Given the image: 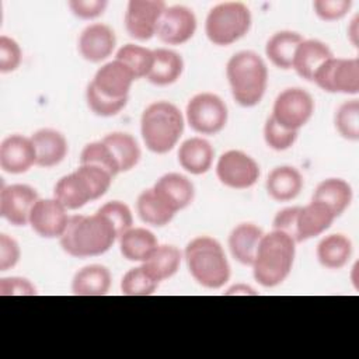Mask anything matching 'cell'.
Listing matches in <instances>:
<instances>
[{"instance_id":"1","label":"cell","mask_w":359,"mask_h":359,"mask_svg":"<svg viewBox=\"0 0 359 359\" xmlns=\"http://www.w3.org/2000/svg\"><path fill=\"white\" fill-rule=\"evenodd\" d=\"M116 238L118 233L112 223L98 212L90 216H72L65 233L59 237L63 251L76 258L101 255Z\"/></svg>"},{"instance_id":"2","label":"cell","mask_w":359,"mask_h":359,"mask_svg":"<svg viewBox=\"0 0 359 359\" xmlns=\"http://www.w3.org/2000/svg\"><path fill=\"white\" fill-rule=\"evenodd\" d=\"M294 245V240L282 231L272 230L264 234L251 265L254 279L264 287L280 285L292 271Z\"/></svg>"},{"instance_id":"3","label":"cell","mask_w":359,"mask_h":359,"mask_svg":"<svg viewBox=\"0 0 359 359\" xmlns=\"http://www.w3.org/2000/svg\"><path fill=\"white\" fill-rule=\"evenodd\" d=\"M231 95L241 107H254L262 100L268 84V69L262 57L252 50L233 55L226 66Z\"/></svg>"},{"instance_id":"4","label":"cell","mask_w":359,"mask_h":359,"mask_svg":"<svg viewBox=\"0 0 359 359\" xmlns=\"http://www.w3.org/2000/svg\"><path fill=\"white\" fill-rule=\"evenodd\" d=\"M184 257L192 278L208 289H220L230 279V265L222 244L208 236L191 240Z\"/></svg>"},{"instance_id":"5","label":"cell","mask_w":359,"mask_h":359,"mask_svg":"<svg viewBox=\"0 0 359 359\" xmlns=\"http://www.w3.org/2000/svg\"><path fill=\"white\" fill-rule=\"evenodd\" d=\"M112 180L114 177L101 167L80 164L76 171L62 177L56 182L53 198L67 210H76L87 202L101 198L111 187Z\"/></svg>"},{"instance_id":"6","label":"cell","mask_w":359,"mask_h":359,"mask_svg":"<svg viewBox=\"0 0 359 359\" xmlns=\"http://www.w3.org/2000/svg\"><path fill=\"white\" fill-rule=\"evenodd\" d=\"M140 132L150 151L164 154L177 144L184 132L182 114L168 101L153 102L142 114Z\"/></svg>"},{"instance_id":"7","label":"cell","mask_w":359,"mask_h":359,"mask_svg":"<svg viewBox=\"0 0 359 359\" xmlns=\"http://www.w3.org/2000/svg\"><path fill=\"white\" fill-rule=\"evenodd\" d=\"M251 27L248 7L238 1H226L215 6L205 22L209 41L219 46H227L243 38Z\"/></svg>"},{"instance_id":"8","label":"cell","mask_w":359,"mask_h":359,"mask_svg":"<svg viewBox=\"0 0 359 359\" xmlns=\"http://www.w3.org/2000/svg\"><path fill=\"white\" fill-rule=\"evenodd\" d=\"M227 107L213 93H201L192 97L187 105V121L201 135H216L227 123Z\"/></svg>"},{"instance_id":"9","label":"cell","mask_w":359,"mask_h":359,"mask_svg":"<svg viewBox=\"0 0 359 359\" xmlns=\"http://www.w3.org/2000/svg\"><path fill=\"white\" fill-rule=\"evenodd\" d=\"M313 81L327 93H359L358 57H331L316 72Z\"/></svg>"},{"instance_id":"10","label":"cell","mask_w":359,"mask_h":359,"mask_svg":"<svg viewBox=\"0 0 359 359\" xmlns=\"http://www.w3.org/2000/svg\"><path fill=\"white\" fill-rule=\"evenodd\" d=\"M313 112V97L300 87H290L276 97L271 116L280 126L290 130H299L310 121Z\"/></svg>"},{"instance_id":"11","label":"cell","mask_w":359,"mask_h":359,"mask_svg":"<svg viewBox=\"0 0 359 359\" xmlns=\"http://www.w3.org/2000/svg\"><path fill=\"white\" fill-rule=\"evenodd\" d=\"M216 174L222 184L233 189H247L259 178L257 161L240 150L223 153L216 164Z\"/></svg>"},{"instance_id":"12","label":"cell","mask_w":359,"mask_h":359,"mask_svg":"<svg viewBox=\"0 0 359 359\" xmlns=\"http://www.w3.org/2000/svg\"><path fill=\"white\" fill-rule=\"evenodd\" d=\"M167 8L161 0H130L125 14L128 34L139 41H147L156 35L158 21Z\"/></svg>"},{"instance_id":"13","label":"cell","mask_w":359,"mask_h":359,"mask_svg":"<svg viewBox=\"0 0 359 359\" xmlns=\"http://www.w3.org/2000/svg\"><path fill=\"white\" fill-rule=\"evenodd\" d=\"M35 188L25 184H13L0 191V216L13 226L29 224V215L38 201Z\"/></svg>"},{"instance_id":"14","label":"cell","mask_w":359,"mask_h":359,"mask_svg":"<svg viewBox=\"0 0 359 359\" xmlns=\"http://www.w3.org/2000/svg\"><path fill=\"white\" fill-rule=\"evenodd\" d=\"M70 220L67 209L56 199H38L29 215L32 230L43 238L60 237Z\"/></svg>"},{"instance_id":"15","label":"cell","mask_w":359,"mask_h":359,"mask_svg":"<svg viewBox=\"0 0 359 359\" xmlns=\"http://www.w3.org/2000/svg\"><path fill=\"white\" fill-rule=\"evenodd\" d=\"M196 29V17L184 6L167 7L158 21L156 35L168 45H181L191 39Z\"/></svg>"},{"instance_id":"16","label":"cell","mask_w":359,"mask_h":359,"mask_svg":"<svg viewBox=\"0 0 359 359\" xmlns=\"http://www.w3.org/2000/svg\"><path fill=\"white\" fill-rule=\"evenodd\" d=\"M36 164V151L31 137L7 136L0 144V167L8 174H22Z\"/></svg>"},{"instance_id":"17","label":"cell","mask_w":359,"mask_h":359,"mask_svg":"<svg viewBox=\"0 0 359 359\" xmlns=\"http://www.w3.org/2000/svg\"><path fill=\"white\" fill-rule=\"evenodd\" d=\"M135 80L133 73L123 63L112 60L97 70L91 84L102 95L114 100H122L128 98Z\"/></svg>"},{"instance_id":"18","label":"cell","mask_w":359,"mask_h":359,"mask_svg":"<svg viewBox=\"0 0 359 359\" xmlns=\"http://www.w3.org/2000/svg\"><path fill=\"white\" fill-rule=\"evenodd\" d=\"M116 38L112 28L105 24L95 22L83 29L79 38L80 55L93 63L105 60L115 49Z\"/></svg>"},{"instance_id":"19","label":"cell","mask_w":359,"mask_h":359,"mask_svg":"<svg viewBox=\"0 0 359 359\" xmlns=\"http://www.w3.org/2000/svg\"><path fill=\"white\" fill-rule=\"evenodd\" d=\"M337 216L323 202L311 201L299 209L297 215V243L306 241L324 233Z\"/></svg>"},{"instance_id":"20","label":"cell","mask_w":359,"mask_h":359,"mask_svg":"<svg viewBox=\"0 0 359 359\" xmlns=\"http://www.w3.org/2000/svg\"><path fill=\"white\" fill-rule=\"evenodd\" d=\"M332 56L331 49L324 42L318 39H303L294 52L292 67L300 77L313 81L316 72Z\"/></svg>"},{"instance_id":"21","label":"cell","mask_w":359,"mask_h":359,"mask_svg":"<svg viewBox=\"0 0 359 359\" xmlns=\"http://www.w3.org/2000/svg\"><path fill=\"white\" fill-rule=\"evenodd\" d=\"M32 143L36 151V165L55 167L63 161L69 146L66 137L55 129H39L32 136Z\"/></svg>"},{"instance_id":"22","label":"cell","mask_w":359,"mask_h":359,"mask_svg":"<svg viewBox=\"0 0 359 359\" xmlns=\"http://www.w3.org/2000/svg\"><path fill=\"white\" fill-rule=\"evenodd\" d=\"M215 150L212 144L202 137H191L178 149L180 165L194 175H201L209 171Z\"/></svg>"},{"instance_id":"23","label":"cell","mask_w":359,"mask_h":359,"mask_svg":"<svg viewBox=\"0 0 359 359\" xmlns=\"http://www.w3.org/2000/svg\"><path fill=\"white\" fill-rule=\"evenodd\" d=\"M264 231L252 223L236 226L229 236V248L234 259L243 265H252Z\"/></svg>"},{"instance_id":"24","label":"cell","mask_w":359,"mask_h":359,"mask_svg":"<svg viewBox=\"0 0 359 359\" xmlns=\"http://www.w3.org/2000/svg\"><path fill=\"white\" fill-rule=\"evenodd\" d=\"M111 272L107 266L93 264L76 272L72 280V292L76 296H104L111 287Z\"/></svg>"},{"instance_id":"25","label":"cell","mask_w":359,"mask_h":359,"mask_svg":"<svg viewBox=\"0 0 359 359\" xmlns=\"http://www.w3.org/2000/svg\"><path fill=\"white\" fill-rule=\"evenodd\" d=\"M303 189L302 174L290 165L275 167L266 178V191L278 202L294 199Z\"/></svg>"},{"instance_id":"26","label":"cell","mask_w":359,"mask_h":359,"mask_svg":"<svg viewBox=\"0 0 359 359\" xmlns=\"http://www.w3.org/2000/svg\"><path fill=\"white\" fill-rule=\"evenodd\" d=\"M153 188L167 201V203L175 212L191 205L195 195L194 184L185 175L177 172L164 174L157 180Z\"/></svg>"},{"instance_id":"27","label":"cell","mask_w":359,"mask_h":359,"mask_svg":"<svg viewBox=\"0 0 359 359\" xmlns=\"http://www.w3.org/2000/svg\"><path fill=\"white\" fill-rule=\"evenodd\" d=\"M136 209L140 219L154 227L168 224L177 213L154 188H149L137 196Z\"/></svg>"},{"instance_id":"28","label":"cell","mask_w":359,"mask_h":359,"mask_svg":"<svg viewBox=\"0 0 359 359\" xmlns=\"http://www.w3.org/2000/svg\"><path fill=\"white\" fill-rule=\"evenodd\" d=\"M182 70L184 60L177 52L158 48L153 50V66L146 79L156 86H168L181 77Z\"/></svg>"},{"instance_id":"29","label":"cell","mask_w":359,"mask_h":359,"mask_svg":"<svg viewBox=\"0 0 359 359\" xmlns=\"http://www.w3.org/2000/svg\"><path fill=\"white\" fill-rule=\"evenodd\" d=\"M157 245L156 236L143 227H130L119 237L121 254L128 261L144 262Z\"/></svg>"},{"instance_id":"30","label":"cell","mask_w":359,"mask_h":359,"mask_svg":"<svg viewBox=\"0 0 359 359\" xmlns=\"http://www.w3.org/2000/svg\"><path fill=\"white\" fill-rule=\"evenodd\" d=\"M352 188L342 178H327L321 181L313 195V201L325 203L338 217L352 202Z\"/></svg>"},{"instance_id":"31","label":"cell","mask_w":359,"mask_h":359,"mask_svg":"<svg viewBox=\"0 0 359 359\" xmlns=\"http://www.w3.org/2000/svg\"><path fill=\"white\" fill-rule=\"evenodd\" d=\"M182 254L175 245L163 244L150 254V257L142 262L144 271L158 283L171 278L180 268Z\"/></svg>"},{"instance_id":"32","label":"cell","mask_w":359,"mask_h":359,"mask_svg":"<svg viewBox=\"0 0 359 359\" xmlns=\"http://www.w3.org/2000/svg\"><path fill=\"white\" fill-rule=\"evenodd\" d=\"M303 36L293 31L275 32L265 45V53L268 59L279 69H292L294 52Z\"/></svg>"},{"instance_id":"33","label":"cell","mask_w":359,"mask_h":359,"mask_svg":"<svg viewBox=\"0 0 359 359\" xmlns=\"http://www.w3.org/2000/svg\"><path fill=\"white\" fill-rule=\"evenodd\" d=\"M352 257V241L344 234H330L317 245L318 262L328 269H339Z\"/></svg>"},{"instance_id":"34","label":"cell","mask_w":359,"mask_h":359,"mask_svg":"<svg viewBox=\"0 0 359 359\" xmlns=\"http://www.w3.org/2000/svg\"><path fill=\"white\" fill-rule=\"evenodd\" d=\"M102 142L112 153L119 171L132 170L140 160L142 151L133 136L123 132H114L107 135Z\"/></svg>"},{"instance_id":"35","label":"cell","mask_w":359,"mask_h":359,"mask_svg":"<svg viewBox=\"0 0 359 359\" xmlns=\"http://www.w3.org/2000/svg\"><path fill=\"white\" fill-rule=\"evenodd\" d=\"M115 60L123 63L135 76V79L147 77L153 66V50L135 45L126 43L118 49Z\"/></svg>"},{"instance_id":"36","label":"cell","mask_w":359,"mask_h":359,"mask_svg":"<svg viewBox=\"0 0 359 359\" xmlns=\"http://www.w3.org/2000/svg\"><path fill=\"white\" fill-rule=\"evenodd\" d=\"M158 282L154 280L143 266L129 269L121 280V292L125 296H149L157 289Z\"/></svg>"},{"instance_id":"37","label":"cell","mask_w":359,"mask_h":359,"mask_svg":"<svg viewBox=\"0 0 359 359\" xmlns=\"http://www.w3.org/2000/svg\"><path fill=\"white\" fill-rule=\"evenodd\" d=\"M335 128L338 133L348 140H359V101L344 102L335 114Z\"/></svg>"},{"instance_id":"38","label":"cell","mask_w":359,"mask_h":359,"mask_svg":"<svg viewBox=\"0 0 359 359\" xmlns=\"http://www.w3.org/2000/svg\"><path fill=\"white\" fill-rule=\"evenodd\" d=\"M80 164H90V165H97L104 170H107L112 177L119 174V167L107 147V144L100 140V142H93L84 146L81 154H80Z\"/></svg>"},{"instance_id":"39","label":"cell","mask_w":359,"mask_h":359,"mask_svg":"<svg viewBox=\"0 0 359 359\" xmlns=\"http://www.w3.org/2000/svg\"><path fill=\"white\" fill-rule=\"evenodd\" d=\"M86 101H87L88 108L98 116L116 115L128 104V98L114 100V98L102 95L100 91L95 90V87L91 83L87 86V90H86Z\"/></svg>"},{"instance_id":"40","label":"cell","mask_w":359,"mask_h":359,"mask_svg":"<svg viewBox=\"0 0 359 359\" xmlns=\"http://www.w3.org/2000/svg\"><path fill=\"white\" fill-rule=\"evenodd\" d=\"M264 139L266 144L278 151L287 150L297 139V130H290L280 126L272 116H269L264 126Z\"/></svg>"},{"instance_id":"41","label":"cell","mask_w":359,"mask_h":359,"mask_svg":"<svg viewBox=\"0 0 359 359\" xmlns=\"http://www.w3.org/2000/svg\"><path fill=\"white\" fill-rule=\"evenodd\" d=\"M97 212L104 215L112 223V226L115 227V230L118 233V238L126 230H129L133 224V217H132V212H130L129 206L121 201L107 202Z\"/></svg>"},{"instance_id":"42","label":"cell","mask_w":359,"mask_h":359,"mask_svg":"<svg viewBox=\"0 0 359 359\" xmlns=\"http://www.w3.org/2000/svg\"><path fill=\"white\" fill-rule=\"evenodd\" d=\"M22 59L20 45L6 35L0 36V72L10 73L18 69Z\"/></svg>"},{"instance_id":"43","label":"cell","mask_w":359,"mask_h":359,"mask_svg":"<svg viewBox=\"0 0 359 359\" xmlns=\"http://www.w3.org/2000/svg\"><path fill=\"white\" fill-rule=\"evenodd\" d=\"M351 0H317L314 1L316 14L324 21H335L342 18L351 8Z\"/></svg>"},{"instance_id":"44","label":"cell","mask_w":359,"mask_h":359,"mask_svg":"<svg viewBox=\"0 0 359 359\" xmlns=\"http://www.w3.org/2000/svg\"><path fill=\"white\" fill-rule=\"evenodd\" d=\"M300 206H292L285 208L279 210L273 219V230L282 231L292 237L294 243H297V215H299Z\"/></svg>"},{"instance_id":"45","label":"cell","mask_w":359,"mask_h":359,"mask_svg":"<svg viewBox=\"0 0 359 359\" xmlns=\"http://www.w3.org/2000/svg\"><path fill=\"white\" fill-rule=\"evenodd\" d=\"M1 296H34L36 294L35 286L25 278L11 276L0 279Z\"/></svg>"},{"instance_id":"46","label":"cell","mask_w":359,"mask_h":359,"mask_svg":"<svg viewBox=\"0 0 359 359\" xmlns=\"http://www.w3.org/2000/svg\"><path fill=\"white\" fill-rule=\"evenodd\" d=\"M108 3L105 0H72L69 1V7L73 14L83 20H91L104 13Z\"/></svg>"},{"instance_id":"47","label":"cell","mask_w":359,"mask_h":359,"mask_svg":"<svg viewBox=\"0 0 359 359\" xmlns=\"http://www.w3.org/2000/svg\"><path fill=\"white\" fill-rule=\"evenodd\" d=\"M20 247L14 238L0 234V271H7L17 265L20 259Z\"/></svg>"}]
</instances>
